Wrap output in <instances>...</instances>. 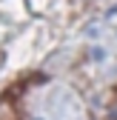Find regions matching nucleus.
<instances>
[{"instance_id": "nucleus-1", "label": "nucleus", "mask_w": 117, "mask_h": 120, "mask_svg": "<svg viewBox=\"0 0 117 120\" xmlns=\"http://www.w3.org/2000/svg\"><path fill=\"white\" fill-rule=\"evenodd\" d=\"M0 120H17V112H14V106H11L9 100L0 103Z\"/></svg>"}]
</instances>
